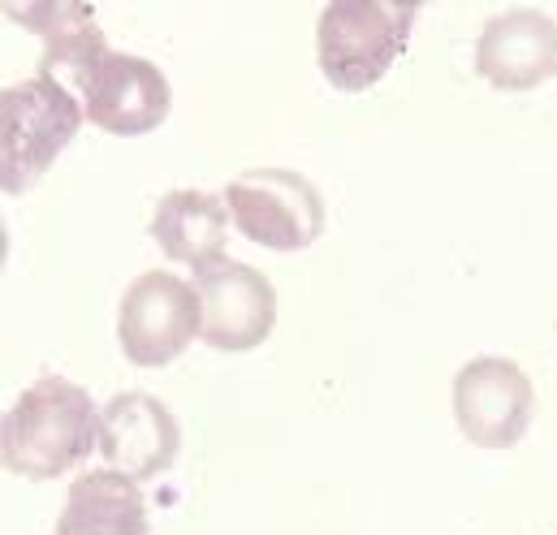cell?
<instances>
[{"mask_svg": "<svg viewBox=\"0 0 557 535\" xmlns=\"http://www.w3.org/2000/svg\"><path fill=\"white\" fill-rule=\"evenodd\" d=\"M91 449H100V410L65 376L35 381L9 406L0 427V458L22 480H57Z\"/></svg>", "mask_w": 557, "mask_h": 535, "instance_id": "obj_1", "label": "cell"}, {"mask_svg": "<svg viewBox=\"0 0 557 535\" xmlns=\"http://www.w3.org/2000/svg\"><path fill=\"white\" fill-rule=\"evenodd\" d=\"M416 4L389 0H333L315 26V61L337 91L376 87L411 43Z\"/></svg>", "mask_w": 557, "mask_h": 535, "instance_id": "obj_2", "label": "cell"}, {"mask_svg": "<svg viewBox=\"0 0 557 535\" xmlns=\"http://www.w3.org/2000/svg\"><path fill=\"white\" fill-rule=\"evenodd\" d=\"M87 109L52 74H30L0 96V182L9 195L30 190L52 160L78 138Z\"/></svg>", "mask_w": 557, "mask_h": 535, "instance_id": "obj_3", "label": "cell"}, {"mask_svg": "<svg viewBox=\"0 0 557 535\" xmlns=\"http://www.w3.org/2000/svg\"><path fill=\"white\" fill-rule=\"evenodd\" d=\"M238 234L264 251H307L324 234V195L294 169H247L225 186Z\"/></svg>", "mask_w": 557, "mask_h": 535, "instance_id": "obj_4", "label": "cell"}, {"mask_svg": "<svg viewBox=\"0 0 557 535\" xmlns=\"http://www.w3.org/2000/svg\"><path fill=\"white\" fill-rule=\"evenodd\" d=\"M195 337H203V302L190 281L164 268L131 281L117 307V341L135 368L173 363Z\"/></svg>", "mask_w": 557, "mask_h": 535, "instance_id": "obj_5", "label": "cell"}, {"mask_svg": "<svg viewBox=\"0 0 557 535\" xmlns=\"http://www.w3.org/2000/svg\"><path fill=\"white\" fill-rule=\"evenodd\" d=\"M195 289L203 302V341L221 354L260 350L277 328V289L251 264L216 260L195 272Z\"/></svg>", "mask_w": 557, "mask_h": 535, "instance_id": "obj_6", "label": "cell"}, {"mask_svg": "<svg viewBox=\"0 0 557 535\" xmlns=\"http://www.w3.org/2000/svg\"><path fill=\"white\" fill-rule=\"evenodd\" d=\"M536 394L515 359H471L454 376V419L475 449H510L532 427Z\"/></svg>", "mask_w": 557, "mask_h": 535, "instance_id": "obj_7", "label": "cell"}, {"mask_svg": "<svg viewBox=\"0 0 557 535\" xmlns=\"http://www.w3.org/2000/svg\"><path fill=\"white\" fill-rule=\"evenodd\" d=\"M169 104H173V91L160 65L131 52H109V61L83 87L87 122L117 138L156 130L169 117Z\"/></svg>", "mask_w": 557, "mask_h": 535, "instance_id": "obj_8", "label": "cell"}, {"mask_svg": "<svg viewBox=\"0 0 557 535\" xmlns=\"http://www.w3.org/2000/svg\"><path fill=\"white\" fill-rule=\"evenodd\" d=\"M475 70L502 91H532L557 74V22L541 9H506L475 39Z\"/></svg>", "mask_w": 557, "mask_h": 535, "instance_id": "obj_9", "label": "cell"}, {"mask_svg": "<svg viewBox=\"0 0 557 535\" xmlns=\"http://www.w3.org/2000/svg\"><path fill=\"white\" fill-rule=\"evenodd\" d=\"M182 427L169 414V406L151 394H117L100 410V453L104 466L131 475V480H156L177 462Z\"/></svg>", "mask_w": 557, "mask_h": 535, "instance_id": "obj_10", "label": "cell"}, {"mask_svg": "<svg viewBox=\"0 0 557 535\" xmlns=\"http://www.w3.org/2000/svg\"><path fill=\"white\" fill-rule=\"evenodd\" d=\"M4 13L44 39L39 74H52L57 83H74L83 91L91 74L109 61V43L104 30L96 26L91 4H9Z\"/></svg>", "mask_w": 557, "mask_h": 535, "instance_id": "obj_11", "label": "cell"}, {"mask_svg": "<svg viewBox=\"0 0 557 535\" xmlns=\"http://www.w3.org/2000/svg\"><path fill=\"white\" fill-rule=\"evenodd\" d=\"M151 238L156 247L195 272L225 260L230 242V208L225 195L212 190H169L151 212Z\"/></svg>", "mask_w": 557, "mask_h": 535, "instance_id": "obj_12", "label": "cell"}, {"mask_svg": "<svg viewBox=\"0 0 557 535\" xmlns=\"http://www.w3.org/2000/svg\"><path fill=\"white\" fill-rule=\"evenodd\" d=\"M52 535H151V510L139 480L113 466L78 475Z\"/></svg>", "mask_w": 557, "mask_h": 535, "instance_id": "obj_13", "label": "cell"}]
</instances>
